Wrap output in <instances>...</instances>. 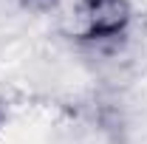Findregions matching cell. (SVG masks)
I'll return each instance as SVG.
<instances>
[{
	"instance_id": "obj_1",
	"label": "cell",
	"mask_w": 147,
	"mask_h": 144,
	"mask_svg": "<svg viewBox=\"0 0 147 144\" xmlns=\"http://www.w3.org/2000/svg\"><path fill=\"white\" fill-rule=\"evenodd\" d=\"M125 20H127V9L122 0H88V28L93 37L119 31Z\"/></svg>"
}]
</instances>
